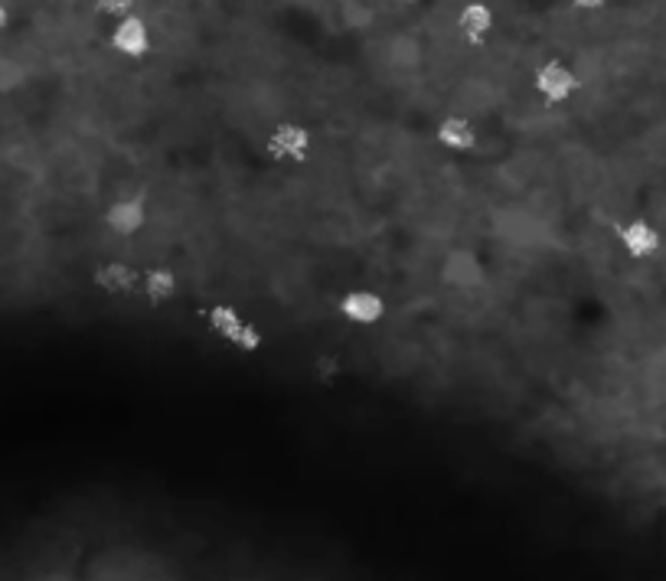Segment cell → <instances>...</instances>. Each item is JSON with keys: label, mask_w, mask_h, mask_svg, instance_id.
Returning <instances> with one entry per match:
<instances>
[{"label": "cell", "mask_w": 666, "mask_h": 581, "mask_svg": "<svg viewBox=\"0 0 666 581\" xmlns=\"http://www.w3.org/2000/svg\"><path fill=\"white\" fill-rule=\"evenodd\" d=\"M454 23H458V33L467 43L480 46L493 33V27H497V17H493V10L484 4V0H471V4L461 7V14Z\"/></svg>", "instance_id": "obj_9"}, {"label": "cell", "mask_w": 666, "mask_h": 581, "mask_svg": "<svg viewBox=\"0 0 666 581\" xmlns=\"http://www.w3.org/2000/svg\"><path fill=\"white\" fill-rule=\"evenodd\" d=\"M611 0H572L575 10H582V14H598V10L608 7Z\"/></svg>", "instance_id": "obj_14"}, {"label": "cell", "mask_w": 666, "mask_h": 581, "mask_svg": "<svg viewBox=\"0 0 666 581\" xmlns=\"http://www.w3.org/2000/svg\"><path fill=\"white\" fill-rule=\"evenodd\" d=\"M138 0H95V14L102 17L105 23H118L134 14Z\"/></svg>", "instance_id": "obj_13"}, {"label": "cell", "mask_w": 666, "mask_h": 581, "mask_svg": "<svg viewBox=\"0 0 666 581\" xmlns=\"http://www.w3.org/2000/svg\"><path fill=\"white\" fill-rule=\"evenodd\" d=\"M533 89L546 105H565L569 98L578 95L582 82H578L575 69H569L565 63H546L533 76Z\"/></svg>", "instance_id": "obj_4"}, {"label": "cell", "mask_w": 666, "mask_h": 581, "mask_svg": "<svg viewBox=\"0 0 666 581\" xmlns=\"http://www.w3.org/2000/svg\"><path fill=\"white\" fill-rule=\"evenodd\" d=\"M438 144L444 147L448 154H467L474 151L477 144V131L467 118H458V115H448L438 125Z\"/></svg>", "instance_id": "obj_10"}, {"label": "cell", "mask_w": 666, "mask_h": 581, "mask_svg": "<svg viewBox=\"0 0 666 581\" xmlns=\"http://www.w3.org/2000/svg\"><path fill=\"white\" fill-rule=\"evenodd\" d=\"M311 131L298 121H281V125L268 134L265 141V157L278 160V164H304L311 154Z\"/></svg>", "instance_id": "obj_1"}, {"label": "cell", "mask_w": 666, "mask_h": 581, "mask_svg": "<svg viewBox=\"0 0 666 581\" xmlns=\"http://www.w3.org/2000/svg\"><path fill=\"white\" fill-rule=\"evenodd\" d=\"M144 226H147V206L141 200H115L105 209L102 226H98V229H105L108 236L131 239V236H138ZM72 258H76V255H72Z\"/></svg>", "instance_id": "obj_5"}, {"label": "cell", "mask_w": 666, "mask_h": 581, "mask_svg": "<svg viewBox=\"0 0 666 581\" xmlns=\"http://www.w3.org/2000/svg\"><path fill=\"white\" fill-rule=\"evenodd\" d=\"M7 27H10V10L0 4V33H4Z\"/></svg>", "instance_id": "obj_15"}, {"label": "cell", "mask_w": 666, "mask_h": 581, "mask_svg": "<svg viewBox=\"0 0 666 581\" xmlns=\"http://www.w3.org/2000/svg\"><path fill=\"white\" fill-rule=\"evenodd\" d=\"M108 49L111 53H118L121 59L138 63V59H144L147 53H151V27H147L138 14L111 23L108 27Z\"/></svg>", "instance_id": "obj_2"}, {"label": "cell", "mask_w": 666, "mask_h": 581, "mask_svg": "<svg viewBox=\"0 0 666 581\" xmlns=\"http://www.w3.org/2000/svg\"><path fill=\"white\" fill-rule=\"evenodd\" d=\"M399 7H415V4H422V0H396Z\"/></svg>", "instance_id": "obj_16"}, {"label": "cell", "mask_w": 666, "mask_h": 581, "mask_svg": "<svg viewBox=\"0 0 666 581\" xmlns=\"http://www.w3.org/2000/svg\"><path fill=\"white\" fill-rule=\"evenodd\" d=\"M92 288L111 301H134L141 294V271H134L125 262H105L95 268Z\"/></svg>", "instance_id": "obj_3"}, {"label": "cell", "mask_w": 666, "mask_h": 581, "mask_svg": "<svg viewBox=\"0 0 666 581\" xmlns=\"http://www.w3.org/2000/svg\"><path fill=\"white\" fill-rule=\"evenodd\" d=\"M242 324H245L242 314L229 304H213L203 317V330L213 333V337H219V340H226V343L232 340V333H236Z\"/></svg>", "instance_id": "obj_11"}, {"label": "cell", "mask_w": 666, "mask_h": 581, "mask_svg": "<svg viewBox=\"0 0 666 581\" xmlns=\"http://www.w3.org/2000/svg\"><path fill=\"white\" fill-rule=\"evenodd\" d=\"M138 298L151 307V311H164V307L174 304V298H177V275L170 268H147L141 275V294Z\"/></svg>", "instance_id": "obj_8"}, {"label": "cell", "mask_w": 666, "mask_h": 581, "mask_svg": "<svg viewBox=\"0 0 666 581\" xmlns=\"http://www.w3.org/2000/svg\"><path fill=\"white\" fill-rule=\"evenodd\" d=\"M337 311L350 327H376L382 314H386V304H382L376 291H350L340 298Z\"/></svg>", "instance_id": "obj_6"}, {"label": "cell", "mask_w": 666, "mask_h": 581, "mask_svg": "<svg viewBox=\"0 0 666 581\" xmlns=\"http://www.w3.org/2000/svg\"><path fill=\"white\" fill-rule=\"evenodd\" d=\"M229 346L236 353H242V356H258L262 353V346H265V337H262V330H258L255 324H249V320H245V324L232 333V340H229Z\"/></svg>", "instance_id": "obj_12"}, {"label": "cell", "mask_w": 666, "mask_h": 581, "mask_svg": "<svg viewBox=\"0 0 666 581\" xmlns=\"http://www.w3.org/2000/svg\"><path fill=\"white\" fill-rule=\"evenodd\" d=\"M618 242H621V252L631 258V262H650V258L660 252V232L644 219L627 222Z\"/></svg>", "instance_id": "obj_7"}]
</instances>
